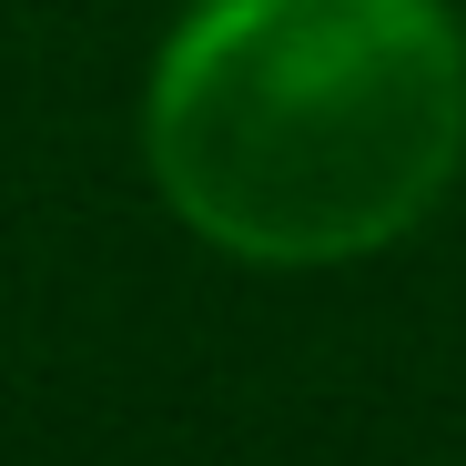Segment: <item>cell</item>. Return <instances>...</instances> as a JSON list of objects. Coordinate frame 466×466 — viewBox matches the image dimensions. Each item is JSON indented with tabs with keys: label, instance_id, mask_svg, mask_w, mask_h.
<instances>
[{
	"label": "cell",
	"instance_id": "obj_1",
	"mask_svg": "<svg viewBox=\"0 0 466 466\" xmlns=\"http://www.w3.org/2000/svg\"><path fill=\"white\" fill-rule=\"evenodd\" d=\"M142 163L233 264H355L466 163V41L436 0H193L142 92Z\"/></svg>",
	"mask_w": 466,
	"mask_h": 466
}]
</instances>
